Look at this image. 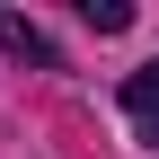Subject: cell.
I'll return each instance as SVG.
<instances>
[{
  "label": "cell",
  "mask_w": 159,
  "mask_h": 159,
  "mask_svg": "<svg viewBox=\"0 0 159 159\" xmlns=\"http://www.w3.org/2000/svg\"><path fill=\"white\" fill-rule=\"evenodd\" d=\"M0 44H9V53H18V62H35V71H44V62H53V44H44V27H35V18H27V9H9V18H0Z\"/></svg>",
  "instance_id": "cell-2"
},
{
  "label": "cell",
  "mask_w": 159,
  "mask_h": 159,
  "mask_svg": "<svg viewBox=\"0 0 159 159\" xmlns=\"http://www.w3.org/2000/svg\"><path fill=\"white\" fill-rule=\"evenodd\" d=\"M124 115H133V133H142V142H159V62L124 80Z\"/></svg>",
  "instance_id": "cell-1"
},
{
  "label": "cell",
  "mask_w": 159,
  "mask_h": 159,
  "mask_svg": "<svg viewBox=\"0 0 159 159\" xmlns=\"http://www.w3.org/2000/svg\"><path fill=\"white\" fill-rule=\"evenodd\" d=\"M80 18H89L97 35H124V27H133V9H124V0H80Z\"/></svg>",
  "instance_id": "cell-3"
}]
</instances>
